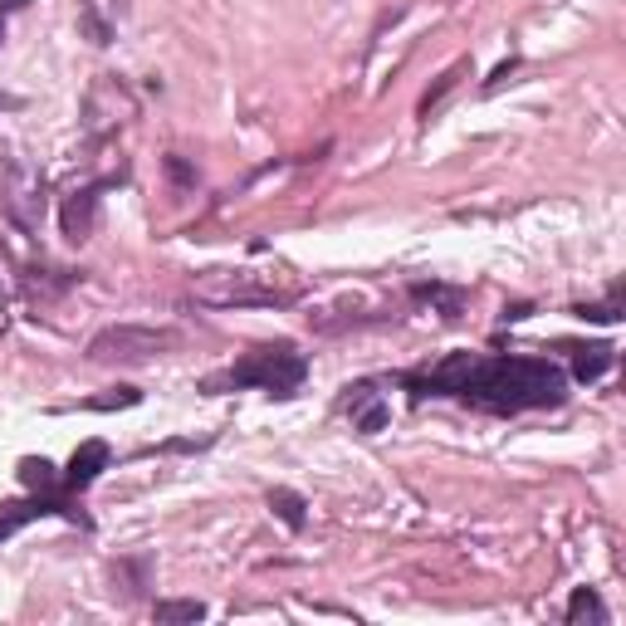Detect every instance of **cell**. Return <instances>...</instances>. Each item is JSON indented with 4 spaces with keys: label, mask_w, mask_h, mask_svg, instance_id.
Instances as JSON below:
<instances>
[{
    "label": "cell",
    "mask_w": 626,
    "mask_h": 626,
    "mask_svg": "<svg viewBox=\"0 0 626 626\" xmlns=\"http://www.w3.org/2000/svg\"><path fill=\"white\" fill-rule=\"evenodd\" d=\"M406 387L416 397H426V392L431 397H460V402L494 411V416H514V411H534V406H563V397H568L563 367L543 358H480V353H450L426 377H406Z\"/></svg>",
    "instance_id": "1"
},
{
    "label": "cell",
    "mask_w": 626,
    "mask_h": 626,
    "mask_svg": "<svg viewBox=\"0 0 626 626\" xmlns=\"http://www.w3.org/2000/svg\"><path fill=\"white\" fill-rule=\"evenodd\" d=\"M304 377H309V358L294 353L289 343H279V348L245 353V358L235 362L225 377H216V382H225V387H265L269 397H294ZM216 382H206V387H216Z\"/></svg>",
    "instance_id": "2"
},
{
    "label": "cell",
    "mask_w": 626,
    "mask_h": 626,
    "mask_svg": "<svg viewBox=\"0 0 626 626\" xmlns=\"http://www.w3.org/2000/svg\"><path fill=\"white\" fill-rule=\"evenodd\" d=\"M177 348L172 328H142V323H113L89 338V362L118 367V362H152Z\"/></svg>",
    "instance_id": "3"
},
{
    "label": "cell",
    "mask_w": 626,
    "mask_h": 626,
    "mask_svg": "<svg viewBox=\"0 0 626 626\" xmlns=\"http://www.w3.org/2000/svg\"><path fill=\"white\" fill-rule=\"evenodd\" d=\"M196 299L201 304H216V309H284L294 304V289H274V284H260V274L250 269H216L196 284Z\"/></svg>",
    "instance_id": "4"
},
{
    "label": "cell",
    "mask_w": 626,
    "mask_h": 626,
    "mask_svg": "<svg viewBox=\"0 0 626 626\" xmlns=\"http://www.w3.org/2000/svg\"><path fill=\"white\" fill-rule=\"evenodd\" d=\"M93 225H98V186H84L59 206V230H64L69 245H84L93 235Z\"/></svg>",
    "instance_id": "5"
},
{
    "label": "cell",
    "mask_w": 626,
    "mask_h": 626,
    "mask_svg": "<svg viewBox=\"0 0 626 626\" xmlns=\"http://www.w3.org/2000/svg\"><path fill=\"white\" fill-rule=\"evenodd\" d=\"M108 470V446L103 441H84V446L69 455V470H64V490H89L93 480Z\"/></svg>",
    "instance_id": "6"
},
{
    "label": "cell",
    "mask_w": 626,
    "mask_h": 626,
    "mask_svg": "<svg viewBox=\"0 0 626 626\" xmlns=\"http://www.w3.org/2000/svg\"><path fill=\"white\" fill-rule=\"evenodd\" d=\"M20 485L35 494H69L64 490V475L54 470V460H45V455H25L20 460Z\"/></svg>",
    "instance_id": "7"
},
{
    "label": "cell",
    "mask_w": 626,
    "mask_h": 626,
    "mask_svg": "<svg viewBox=\"0 0 626 626\" xmlns=\"http://www.w3.org/2000/svg\"><path fill=\"white\" fill-rule=\"evenodd\" d=\"M568 353H573V377H578V382H597V377L612 367V358H617L607 343H573Z\"/></svg>",
    "instance_id": "8"
},
{
    "label": "cell",
    "mask_w": 626,
    "mask_h": 626,
    "mask_svg": "<svg viewBox=\"0 0 626 626\" xmlns=\"http://www.w3.org/2000/svg\"><path fill=\"white\" fill-rule=\"evenodd\" d=\"M269 509H274V519H279L284 529L304 534V524H309V504H304V494H294V490H269Z\"/></svg>",
    "instance_id": "9"
},
{
    "label": "cell",
    "mask_w": 626,
    "mask_h": 626,
    "mask_svg": "<svg viewBox=\"0 0 626 626\" xmlns=\"http://www.w3.org/2000/svg\"><path fill=\"white\" fill-rule=\"evenodd\" d=\"M152 617L162 626H191L206 617V602H196V597H162V602L152 607Z\"/></svg>",
    "instance_id": "10"
},
{
    "label": "cell",
    "mask_w": 626,
    "mask_h": 626,
    "mask_svg": "<svg viewBox=\"0 0 626 626\" xmlns=\"http://www.w3.org/2000/svg\"><path fill=\"white\" fill-rule=\"evenodd\" d=\"M465 69H470V64H465V59H460V64H450L446 74H441V79H436V84H431V89L421 93V108H416V113H421V118H431V108H441V98H446V93L455 89V84H460V79H465Z\"/></svg>",
    "instance_id": "11"
},
{
    "label": "cell",
    "mask_w": 626,
    "mask_h": 626,
    "mask_svg": "<svg viewBox=\"0 0 626 626\" xmlns=\"http://www.w3.org/2000/svg\"><path fill=\"white\" fill-rule=\"evenodd\" d=\"M582 617H592V622H612V612L602 607V597H597L592 587H578V592L568 597V622H582Z\"/></svg>",
    "instance_id": "12"
},
{
    "label": "cell",
    "mask_w": 626,
    "mask_h": 626,
    "mask_svg": "<svg viewBox=\"0 0 626 626\" xmlns=\"http://www.w3.org/2000/svg\"><path fill=\"white\" fill-rule=\"evenodd\" d=\"M411 294H416V299H436V304H441V318H460V304H465V294H460V289H446V284H416Z\"/></svg>",
    "instance_id": "13"
},
{
    "label": "cell",
    "mask_w": 626,
    "mask_h": 626,
    "mask_svg": "<svg viewBox=\"0 0 626 626\" xmlns=\"http://www.w3.org/2000/svg\"><path fill=\"white\" fill-rule=\"evenodd\" d=\"M79 25H84V35H89L93 45H113V25L98 15L93 0H79Z\"/></svg>",
    "instance_id": "14"
},
{
    "label": "cell",
    "mask_w": 626,
    "mask_h": 626,
    "mask_svg": "<svg viewBox=\"0 0 626 626\" xmlns=\"http://www.w3.org/2000/svg\"><path fill=\"white\" fill-rule=\"evenodd\" d=\"M573 313L587 318V323H617V318H622V284L612 289V299H607V304H578Z\"/></svg>",
    "instance_id": "15"
},
{
    "label": "cell",
    "mask_w": 626,
    "mask_h": 626,
    "mask_svg": "<svg viewBox=\"0 0 626 626\" xmlns=\"http://www.w3.org/2000/svg\"><path fill=\"white\" fill-rule=\"evenodd\" d=\"M382 426H387V406L377 402V397H372V402H362L358 416H353V431H362V436H377Z\"/></svg>",
    "instance_id": "16"
},
{
    "label": "cell",
    "mask_w": 626,
    "mask_h": 626,
    "mask_svg": "<svg viewBox=\"0 0 626 626\" xmlns=\"http://www.w3.org/2000/svg\"><path fill=\"white\" fill-rule=\"evenodd\" d=\"M142 402V392L137 387H113L108 397H93V402H84L89 411H113V406H137Z\"/></svg>",
    "instance_id": "17"
},
{
    "label": "cell",
    "mask_w": 626,
    "mask_h": 626,
    "mask_svg": "<svg viewBox=\"0 0 626 626\" xmlns=\"http://www.w3.org/2000/svg\"><path fill=\"white\" fill-rule=\"evenodd\" d=\"M162 167H167V177L177 181V186H196V172H191V167H186V162H181V157H167V162H162Z\"/></svg>",
    "instance_id": "18"
},
{
    "label": "cell",
    "mask_w": 626,
    "mask_h": 626,
    "mask_svg": "<svg viewBox=\"0 0 626 626\" xmlns=\"http://www.w3.org/2000/svg\"><path fill=\"white\" fill-rule=\"evenodd\" d=\"M514 69H519V59H504V64H499V69H494L490 79H485V93L504 89V79H509V74H514Z\"/></svg>",
    "instance_id": "19"
},
{
    "label": "cell",
    "mask_w": 626,
    "mask_h": 626,
    "mask_svg": "<svg viewBox=\"0 0 626 626\" xmlns=\"http://www.w3.org/2000/svg\"><path fill=\"white\" fill-rule=\"evenodd\" d=\"M362 402H372V382H358V387H348V411H358Z\"/></svg>",
    "instance_id": "20"
},
{
    "label": "cell",
    "mask_w": 626,
    "mask_h": 626,
    "mask_svg": "<svg viewBox=\"0 0 626 626\" xmlns=\"http://www.w3.org/2000/svg\"><path fill=\"white\" fill-rule=\"evenodd\" d=\"M529 313H534L529 304H514V309H504V313H499V323H519V318H529Z\"/></svg>",
    "instance_id": "21"
},
{
    "label": "cell",
    "mask_w": 626,
    "mask_h": 626,
    "mask_svg": "<svg viewBox=\"0 0 626 626\" xmlns=\"http://www.w3.org/2000/svg\"><path fill=\"white\" fill-rule=\"evenodd\" d=\"M15 529H20V524H15L10 514H0V543H5V538H10V534H15Z\"/></svg>",
    "instance_id": "22"
},
{
    "label": "cell",
    "mask_w": 626,
    "mask_h": 626,
    "mask_svg": "<svg viewBox=\"0 0 626 626\" xmlns=\"http://www.w3.org/2000/svg\"><path fill=\"white\" fill-rule=\"evenodd\" d=\"M30 0H0V15H10V10H25Z\"/></svg>",
    "instance_id": "23"
},
{
    "label": "cell",
    "mask_w": 626,
    "mask_h": 626,
    "mask_svg": "<svg viewBox=\"0 0 626 626\" xmlns=\"http://www.w3.org/2000/svg\"><path fill=\"white\" fill-rule=\"evenodd\" d=\"M10 328V304H5V294H0V333Z\"/></svg>",
    "instance_id": "24"
},
{
    "label": "cell",
    "mask_w": 626,
    "mask_h": 626,
    "mask_svg": "<svg viewBox=\"0 0 626 626\" xmlns=\"http://www.w3.org/2000/svg\"><path fill=\"white\" fill-rule=\"evenodd\" d=\"M0 40H5V25H0Z\"/></svg>",
    "instance_id": "25"
}]
</instances>
